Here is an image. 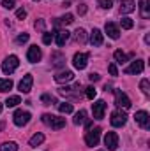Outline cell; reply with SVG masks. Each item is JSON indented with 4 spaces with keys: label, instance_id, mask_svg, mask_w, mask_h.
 I'll list each match as a JSON object with an SVG mask.
<instances>
[{
    "label": "cell",
    "instance_id": "6da1fadb",
    "mask_svg": "<svg viewBox=\"0 0 150 151\" xmlns=\"http://www.w3.org/2000/svg\"><path fill=\"white\" fill-rule=\"evenodd\" d=\"M42 123H46V125L51 127L53 130H60V128L66 127V118L53 116V114H42Z\"/></svg>",
    "mask_w": 150,
    "mask_h": 151
},
{
    "label": "cell",
    "instance_id": "7a4b0ae2",
    "mask_svg": "<svg viewBox=\"0 0 150 151\" xmlns=\"http://www.w3.org/2000/svg\"><path fill=\"white\" fill-rule=\"evenodd\" d=\"M18 65H20L18 56H16V55H11V56H7V58L2 62V70H4L5 74H12V72L18 69Z\"/></svg>",
    "mask_w": 150,
    "mask_h": 151
},
{
    "label": "cell",
    "instance_id": "3957f363",
    "mask_svg": "<svg viewBox=\"0 0 150 151\" xmlns=\"http://www.w3.org/2000/svg\"><path fill=\"white\" fill-rule=\"evenodd\" d=\"M99 139H101V128H99V127H95L94 130H88L87 135H85V142H87V146H90V148L97 146V144H99Z\"/></svg>",
    "mask_w": 150,
    "mask_h": 151
},
{
    "label": "cell",
    "instance_id": "277c9868",
    "mask_svg": "<svg viewBox=\"0 0 150 151\" xmlns=\"http://www.w3.org/2000/svg\"><path fill=\"white\" fill-rule=\"evenodd\" d=\"M12 118H14V125H18V127H25V125L30 121V118H32V116H30L28 111H21V109H18V111L14 113Z\"/></svg>",
    "mask_w": 150,
    "mask_h": 151
},
{
    "label": "cell",
    "instance_id": "5b68a950",
    "mask_svg": "<svg viewBox=\"0 0 150 151\" xmlns=\"http://www.w3.org/2000/svg\"><path fill=\"white\" fill-rule=\"evenodd\" d=\"M115 102H117L118 107H124V109H129V107H131L129 97H127L124 91H120V90H115Z\"/></svg>",
    "mask_w": 150,
    "mask_h": 151
},
{
    "label": "cell",
    "instance_id": "8992f818",
    "mask_svg": "<svg viewBox=\"0 0 150 151\" xmlns=\"http://www.w3.org/2000/svg\"><path fill=\"white\" fill-rule=\"evenodd\" d=\"M104 111H106V102L104 100H95L92 104V113L95 119H103L104 118Z\"/></svg>",
    "mask_w": 150,
    "mask_h": 151
},
{
    "label": "cell",
    "instance_id": "52a82bcc",
    "mask_svg": "<svg viewBox=\"0 0 150 151\" xmlns=\"http://www.w3.org/2000/svg\"><path fill=\"white\" fill-rule=\"evenodd\" d=\"M87 62H88V55L87 53H76L74 58H73V65L78 70H83L87 67Z\"/></svg>",
    "mask_w": 150,
    "mask_h": 151
},
{
    "label": "cell",
    "instance_id": "ba28073f",
    "mask_svg": "<svg viewBox=\"0 0 150 151\" xmlns=\"http://www.w3.org/2000/svg\"><path fill=\"white\" fill-rule=\"evenodd\" d=\"M110 121H111L113 127H117V128H118V127H124L125 121H127V114L122 113V111H113L111 113V119H110Z\"/></svg>",
    "mask_w": 150,
    "mask_h": 151
},
{
    "label": "cell",
    "instance_id": "9c48e42d",
    "mask_svg": "<svg viewBox=\"0 0 150 151\" xmlns=\"http://www.w3.org/2000/svg\"><path fill=\"white\" fill-rule=\"evenodd\" d=\"M104 144H106V150L115 151L118 148V135L115 132H108L106 137H104Z\"/></svg>",
    "mask_w": 150,
    "mask_h": 151
},
{
    "label": "cell",
    "instance_id": "30bf717a",
    "mask_svg": "<svg viewBox=\"0 0 150 151\" xmlns=\"http://www.w3.org/2000/svg\"><path fill=\"white\" fill-rule=\"evenodd\" d=\"M143 69H145V63H143V60H136V62H133L129 67H125V74H141L143 72Z\"/></svg>",
    "mask_w": 150,
    "mask_h": 151
},
{
    "label": "cell",
    "instance_id": "8fae6325",
    "mask_svg": "<svg viewBox=\"0 0 150 151\" xmlns=\"http://www.w3.org/2000/svg\"><path fill=\"white\" fill-rule=\"evenodd\" d=\"M134 119H136V123L141 127V128H149L150 127V116L147 111H138L136 116H134Z\"/></svg>",
    "mask_w": 150,
    "mask_h": 151
},
{
    "label": "cell",
    "instance_id": "7c38bea8",
    "mask_svg": "<svg viewBox=\"0 0 150 151\" xmlns=\"http://www.w3.org/2000/svg\"><path fill=\"white\" fill-rule=\"evenodd\" d=\"M32 84H34V77L30 74L23 76V79L20 81V91H21V93H28V91L32 90Z\"/></svg>",
    "mask_w": 150,
    "mask_h": 151
},
{
    "label": "cell",
    "instance_id": "4fadbf2b",
    "mask_svg": "<svg viewBox=\"0 0 150 151\" xmlns=\"http://www.w3.org/2000/svg\"><path fill=\"white\" fill-rule=\"evenodd\" d=\"M42 58V53H41V49H39L37 46H30L28 47V53H27V60L28 62H32V63H36Z\"/></svg>",
    "mask_w": 150,
    "mask_h": 151
},
{
    "label": "cell",
    "instance_id": "5bb4252c",
    "mask_svg": "<svg viewBox=\"0 0 150 151\" xmlns=\"http://www.w3.org/2000/svg\"><path fill=\"white\" fill-rule=\"evenodd\" d=\"M90 42H92V46H103L104 39H103V32H101L99 28H94V30H92V34H90Z\"/></svg>",
    "mask_w": 150,
    "mask_h": 151
},
{
    "label": "cell",
    "instance_id": "9a60e30c",
    "mask_svg": "<svg viewBox=\"0 0 150 151\" xmlns=\"http://www.w3.org/2000/svg\"><path fill=\"white\" fill-rule=\"evenodd\" d=\"M73 79H74V74L71 70H64V72H58V74L55 76V81L57 83H69Z\"/></svg>",
    "mask_w": 150,
    "mask_h": 151
},
{
    "label": "cell",
    "instance_id": "2e32d148",
    "mask_svg": "<svg viewBox=\"0 0 150 151\" xmlns=\"http://www.w3.org/2000/svg\"><path fill=\"white\" fill-rule=\"evenodd\" d=\"M120 4H122L120 5V14H129V12H133L136 9V5H134L133 0H122Z\"/></svg>",
    "mask_w": 150,
    "mask_h": 151
},
{
    "label": "cell",
    "instance_id": "e0dca14e",
    "mask_svg": "<svg viewBox=\"0 0 150 151\" xmlns=\"http://www.w3.org/2000/svg\"><path fill=\"white\" fill-rule=\"evenodd\" d=\"M104 30H106V34L110 35L111 39H118L120 37V30H118V27L115 25V23H106V27H104Z\"/></svg>",
    "mask_w": 150,
    "mask_h": 151
},
{
    "label": "cell",
    "instance_id": "ac0fdd59",
    "mask_svg": "<svg viewBox=\"0 0 150 151\" xmlns=\"http://www.w3.org/2000/svg\"><path fill=\"white\" fill-rule=\"evenodd\" d=\"M55 35H57V37H55L57 44H58V46H64V44L69 40V35H71V34H69L67 30H60V32H57Z\"/></svg>",
    "mask_w": 150,
    "mask_h": 151
},
{
    "label": "cell",
    "instance_id": "d6986e66",
    "mask_svg": "<svg viewBox=\"0 0 150 151\" xmlns=\"http://www.w3.org/2000/svg\"><path fill=\"white\" fill-rule=\"evenodd\" d=\"M149 2H150V0H140V14H141V18H143V19H149V18H150Z\"/></svg>",
    "mask_w": 150,
    "mask_h": 151
},
{
    "label": "cell",
    "instance_id": "ffe728a7",
    "mask_svg": "<svg viewBox=\"0 0 150 151\" xmlns=\"http://www.w3.org/2000/svg\"><path fill=\"white\" fill-rule=\"evenodd\" d=\"M73 21H74V16H73V14H66L64 18L55 19V27H60V25H71Z\"/></svg>",
    "mask_w": 150,
    "mask_h": 151
},
{
    "label": "cell",
    "instance_id": "44dd1931",
    "mask_svg": "<svg viewBox=\"0 0 150 151\" xmlns=\"http://www.w3.org/2000/svg\"><path fill=\"white\" fill-rule=\"evenodd\" d=\"M42 142H44V135H42V134H36V135H32L30 141H28V144H30L32 148H37L39 144H42Z\"/></svg>",
    "mask_w": 150,
    "mask_h": 151
},
{
    "label": "cell",
    "instance_id": "7402d4cb",
    "mask_svg": "<svg viewBox=\"0 0 150 151\" xmlns=\"http://www.w3.org/2000/svg\"><path fill=\"white\" fill-rule=\"evenodd\" d=\"M113 56H115V60H117L118 63H125V62L133 56V53H131V55H125V53H122V51L118 49V51H115V55H113Z\"/></svg>",
    "mask_w": 150,
    "mask_h": 151
},
{
    "label": "cell",
    "instance_id": "603a6c76",
    "mask_svg": "<svg viewBox=\"0 0 150 151\" xmlns=\"http://www.w3.org/2000/svg\"><path fill=\"white\" fill-rule=\"evenodd\" d=\"M85 121H87V111L81 109V111H78L74 114V125H83Z\"/></svg>",
    "mask_w": 150,
    "mask_h": 151
},
{
    "label": "cell",
    "instance_id": "cb8c5ba5",
    "mask_svg": "<svg viewBox=\"0 0 150 151\" xmlns=\"http://www.w3.org/2000/svg\"><path fill=\"white\" fill-rule=\"evenodd\" d=\"M74 40L79 42V44H85V42H87V34H85L83 28H78V30L74 32Z\"/></svg>",
    "mask_w": 150,
    "mask_h": 151
},
{
    "label": "cell",
    "instance_id": "d4e9b609",
    "mask_svg": "<svg viewBox=\"0 0 150 151\" xmlns=\"http://www.w3.org/2000/svg\"><path fill=\"white\" fill-rule=\"evenodd\" d=\"M18 104H21L20 95H12V97H9V99L5 100V106H7V107H16Z\"/></svg>",
    "mask_w": 150,
    "mask_h": 151
},
{
    "label": "cell",
    "instance_id": "484cf974",
    "mask_svg": "<svg viewBox=\"0 0 150 151\" xmlns=\"http://www.w3.org/2000/svg\"><path fill=\"white\" fill-rule=\"evenodd\" d=\"M0 151H18V144L12 142V141L4 142V144H0Z\"/></svg>",
    "mask_w": 150,
    "mask_h": 151
},
{
    "label": "cell",
    "instance_id": "4316f807",
    "mask_svg": "<svg viewBox=\"0 0 150 151\" xmlns=\"http://www.w3.org/2000/svg\"><path fill=\"white\" fill-rule=\"evenodd\" d=\"M64 62H66V58H64L60 53H55V55H53V67H62Z\"/></svg>",
    "mask_w": 150,
    "mask_h": 151
},
{
    "label": "cell",
    "instance_id": "83f0119b",
    "mask_svg": "<svg viewBox=\"0 0 150 151\" xmlns=\"http://www.w3.org/2000/svg\"><path fill=\"white\" fill-rule=\"evenodd\" d=\"M11 88H12L11 79H0V91H9Z\"/></svg>",
    "mask_w": 150,
    "mask_h": 151
},
{
    "label": "cell",
    "instance_id": "f1b7e54d",
    "mask_svg": "<svg viewBox=\"0 0 150 151\" xmlns=\"http://www.w3.org/2000/svg\"><path fill=\"white\" fill-rule=\"evenodd\" d=\"M58 111H60L62 114L73 113V104H69V102H64V104H60V106H58Z\"/></svg>",
    "mask_w": 150,
    "mask_h": 151
},
{
    "label": "cell",
    "instance_id": "f546056e",
    "mask_svg": "<svg viewBox=\"0 0 150 151\" xmlns=\"http://www.w3.org/2000/svg\"><path fill=\"white\" fill-rule=\"evenodd\" d=\"M120 25H122V28H125V30H131V28L134 27V23H133L131 18H122V19H120Z\"/></svg>",
    "mask_w": 150,
    "mask_h": 151
},
{
    "label": "cell",
    "instance_id": "4dcf8cb0",
    "mask_svg": "<svg viewBox=\"0 0 150 151\" xmlns=\"http://www.w3.org/2000/svg\"><path fill=\"white\" fill-rule=\"evenodd\" d=\"M140 88H141V91H143L145 95H149V93H150V83H149V79H141Z\"/></svg>",
    "mask_w": 150,
    "mask_h": 151
},
{
    "label": "cell",
    "instance_id": "1f68e13d",
    "mask_svg": "<svg viewBox=\"0 0 150 151\" xmlns=\"http://www.w3.org/2000/svg\"><path fill=\"white\" fill-rule=\"evenodd\" d=\"M41 100L44 102V106H50V104H55L57 100H55V97H51V95H42L41 97Z\"/></svg>",
    "mask_w": 150,
    "mask_h": 151
},
{
    "label": "cell",
    "instance_id": "d6a6232c",
    "mask_svg": "<svg viewBox=\"0 0 150 151\" xmlns=\"http://www.w3.org/2000/svg\"><path fill=\"white\" fill-rule=\"evenodd\" d=\"M97 4H99V7H101V9H111L113 0H99Z\"/></svg>",
    "mask_w": 150,
    "mask_h": 151
},
{
    "label": "cell",
    "instance_id": "836d02e7",
    "mask_svg": "<svg viewBox=\"0 0 150 151\" xmlns=\"http://www.w3.org/2000/svg\"><path fill=\"white\" fill-rule=\"evenodd\" d=\"M85 93H87V97H88L90 100H94V99H95V95H97V91H95V88H94V86H88Z\"/></svg>",
    "mask_w": 150,
    "mask_h": 151
},
{
    "label": "cell",
    "instance_id": "e575fe53",
    "mask_svg": "<svg viewBox=\"0 0 150 151\" xmlns=\"http://www.w3.org/2000/svg\"><path fill=\"white\" fill-rule=\"evenodd\" d=\"M28 39H30V35H28V34H21V35H18L16 42H18V44H23V42H27Z\"/></svg>",
    "mask_w": 150,
    "mask_h": 151
},
{
    "label": "cell",
    "instance_id": "d590c367",
    "mask_svg": "<svg viewBox=\"0 0 150 151\" xmlns=\"http://www.w3.org/2000/svg\"><path fill=\"white\" fill-rule=\"evenodd\" d=\"M2 7H5V9H12V7H14V0H2Z\"/></svg>",
    "mask_w": 150,
    "mask_h": 151
},
{
    "label": "cell",
    "instance_id": "8d00e7d4",
    "mask_svg": "<svg viewBox=\"0 0 150 151\" xmlns=\"http://www.w3.org/2000/svg\"><path fill=\"white\" fill-rule=\"evenodd\" d=\"M51 40H53V34H44L42 35V42L44 44H51Z\"/></svg>",
    "mask_w": 150,
    "mask_h": 151
},
{
    "label": "cell",
    "instance_id": "74e56055",
    "mask_svg": "<svg viewBox=\"0 0 150 151\" xmlns=\"http://www.w3.org/2000/svg\"><path fill=\"white\" fill-rule=\"evenodd\" d=\"M108 70H110L111 76H118V70H117V65H115V63H110V65H108Z\"/></svg>",
    "mask_w": 150,
    "mask_h": 151
},
{
    "label": "cell",
    "instance_id": "f35d334b",
    "mask_svg": "<svg viewBox=\"0 0 150 151\" xmlns=\"http://www.w3.org/2000/svg\"><path fill=\"white\" fill-rule=\"evenodd\" d=\"M25 16H27V11H25V9H18V11H16V18H18V19H23Z\"/></svg>",
    "mask_w": 150,
    "mask_h": 151
},
{
    "label": "cell",
    "instance_id": "ab89813d",
    "mask_svg": "<svg viewBox=\"0 0 150 151\" xmlns=\"http://www.w3.org/2000/svg\"><path fill=\"white\" fill-rule=\"evenodd\" d=\"M85 12H87V5H85V4H79V5H78V14L83 16Z\"/></svg>",
    "mask_w": 150,
    "mask_h": 151
},
{
    "label": "cell",
    "instance_id": "60d3db41",
    "mask_svg": "<svg viewBox=\"0 0 150 151\" xmlns=\"http://www.w3.org/2000/svg\"><path fill=\"white\" fill-rule=\"evenodd\" d=\"M88 79H90V81H94V83H97V81L101 79V76H99V74H95V72H92V74L88 76Z\"/></svg>",
    "mask_w": 150,
    "mask_h": 151
},
{
    "label": "cell",
    "instance_id": "b9f144b4",
    "mask_svg": "<svg viewBox=\"0 0 150 151\" xmlns=\"http://www.w3.org/2000/svg\"><path fill=\"white\" fill-rule=\"evenodd\" d=\"M36 28L37 30H42L44 28V21H36Z\"/></svg>",
    "mask_w": 150,
    "mask_h": 151
},
{
    "label": "cell",
    "instance_id": "7bdbcfd3",
    "mask_svg": "<svg viewBox=\"0 0 150 151\" xmlns=\"http://www.w3.org/2000/svg\"><path fill=\"white\" fill-rule=\"evenodd\" d=\"M4 130V121H0V132Z\"/></svg>",
    "mask_w": 150,
    "mask_h": 151
},
{
    "label": "cell",
    "instance_id": "ee69618b",
    "mask_svg": "<svg viewBox=\"0 0 150 151\" xmlns=\"http://www.w3.org/2000/svg\"><path fill=\"white\" fill-rule=\"evenodd\" d=\"M0 113H2V106H0Z\"/></svg>",
    "mask_w": 150,
    "mask_h": 151
},
{
    "label": "cell",
    "instance_id": "f6af8a7d",
    "mask_svg": "<svg viewBox=\"0 0 150 151\" xmlns=\"http://www.w3.org/2000/svg\"><path fill=\"white\" fill-rule=\"evenodd\" d=\"M120 2H122V0H120Z\"/></svg>",
    "mask_w": 150,
    "mask_h": 151
}]
</instances>
